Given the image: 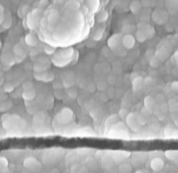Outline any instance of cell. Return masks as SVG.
Instances as JSON below:
<instances>
[{"label": "cell", "instance_id": "22", "mask_svg": "<svg viewBox=\"0 0 178 173\" xmlns=\"http://www.w3.org/2000/svg\"><path fill=\"white\" fill-rule=\"evenodd\" d=\"M22 96L26 101H31L35 97V91L34 89H31L28 91H24L22 94Z\"/></svg>", "mask_w": 178, "mask_h": 173}, {"label": "cell", "instance_id": "7", "mask_svg": "<svg viewBox=\"0 0 178 173\" xmlns=\"http://www.w3.org/2000/svg\"><path fill=\"white\" fill-rule=\"evenodd\" d=\"M152 18L156 24H163L168 18V14L163 10H156L153 13Z\"/></svg>", "mask_w": 178, "mask_h": 173}, {"label": "cell", "instance_id": "6", "mask_svg": "<svg viewBox=\"0 0 178 173\" xmlns=\"http://www.w3.org/2000/svg\"><path fill=\"white\" fill-rule=\"evenodd\" d=\"M130 154V152L126 151H115L112 153L111 157L113 159L114 162L121 163L129 157Z\"/></svg>", "mask_w": 178, "mask_h": 173}, {"label": "cell", "instance_id": "42", "mask_svg": "<svg viewBox=\"0 0 178 173\" xmlns=\"http://www.w3.org/2000/svg\"><path fill=\"white\" fill-rule=\"evenodd\" d=\"M4 13V7L2 5H0V16H2Z\"/></svg>", "mask_w": 178, "mask_h": 173}, {"label": "cell", "instance_id": "4", "mask_svg": "<svg viewBox=\"0 0 178 173\" xmlns=\"http://www.w3.org/2000/svg\"><path fill=\"white\" fill-rule=\"evenodd\" d=\"M126 123L127 126L134 131H137L141 128V126L137 121V113H129L126 118Z\"/></svg>", "mask_w": 178, "mask_h": 173}, {"label": "cell", "instance_id": "24", "mask_svg": "<svg viewBox=\"0 0 178 173\" xmlns=\"http://www.w3.org/2000/svg\"><path fill=\"white\" fill-rule=\"evenodd\" d=\"M135 37H136V39L140 42H144L147 40V37L145 34V33L139 29L135 33Z\"/></svg>", "mask_w": 178, "mask_h": 173}, {"label": "cell", "instance_id": "5", "mask_svg": "<svg viewBox=\"0 0 178 173\" xmlns=\"http://www.w3.org/2000/svg\"><path fill=\"white\" fill-rule=\"evenodd\" d=\"M24 165L26 168L32 171V172H38L41 169V164L35 158L28 157L24 162Z\"/></svg>", "mask_w": 178, "mask_h": 173}, {"label": "cell", "instance_id": "21", "mask_svg": "<svg viewBox=\"0 0 178 173\" xmlns=\"http://www.w3.org/2000/svg\"><path fill=\"white\" fill-rule=\"evenodd\" d=\"M167 105H168V109L169 112L173 113L178 112V102H177V100H175V99H172V100H169Z\"/></svg>", "mask_w": 178, "mask_h": 173}, {"label": "cell", "instance_id": "32", "mask_svg": "<svg viewBox=\"0 0 178 173\" xmlns=\"http://www.w3.org/2000/svg\"><path fill=\"white\" fill-rule=\"evenodd\" d=\"M24 91H28L31 89H33V84H32V82H25L22 86Z\"/></svg>", "mask_w": 178, "mask_h": 173}, {"label": "cell", "instance_id": "11", "mask_svg": "<svg viewBox=\"0 0 178 173\" xmlns=\"http://www.w3.org/2000/svg\"><path fill=\"white\" fill-rule=\"evenodd\" d=\"M135 42V38L134 36L132 34H126L124 38H122V43L124 46L127 49H132L134 47Z\"/></svg>", "mask_w": 178, "mask_h": 173}, {"label": "cell", "instance_id": "44", "mask_svg": "<svg viewBox=\"0 0 178 173\" xmlns=\"http://www.w3.org/2000/svg\"><path fill=\"white\" fill-rule=\"evenodd\" d=\"M3 83V80H2V78H0V86L2 85V84Z\"/></svg>", "mask_w": 178, "mask_h": 173}, {"label": "cell", "instance_id": "3", "mask_svg": "<svg viewBox=\"0 0 178 173\" xmlns=\"http://www.w3.org/2000/svg\"><path fill=\"white\" fill-rule=\"evenodd\" d=\"M73 112L68 108H63L60 113L56 115V121L62 124H66L70 122L73 118Z\"/></svg>", "mask_w": 178, "mask_h": 173}, {"label": "cell", "instance_id": "41", "mask_svg": "<svg viewBox=\"0 0 178 173\" xmlns=\"http://www.w3.org/2000/svg\"><path fill=\"white\" fill-rule=\"evenodd\" d=\"M106 14H107V13H102V14H101V15H100L99 19H100V20H101V22L104 21V20L107 19V17H104V16H105Z\"/></svg>", "mask_w": 178, "mask_h": 173}, {"label": "cell", "instance_id": "17", "mask_svg": "<svg viewBox=\"0 0 178 173\" xmlns=\"http://www.w3.org/2000/svg\"><path fill=\"white\" fill-rule=\"evenodd\" d=\"M142 4L140 1H133L130 5V10L133 14H138L142 10Z\"/></svg>", "mask_w": 178, "mask_h": 173}, {"label": "cell", "instance_id": "20", "mask_svg": "<svg viewBox=\"0 0 178 173\" xmlns=\"http://www.w3.org/2000/svg\"><path fill=\"white\" fill-rule=\"evenodd\" d=\"M46 120V115L43 113H37L34 115V123L35 125H40L44 123V121Z\"/></svg>", "mask_w": 178, "mask_h": 173}, {"label": "cell", "instance_id": "8", "mask_svg": "<svg viewBox=\"0 0 178 173\" xmlns=\"http://www.w3.org/2000/svg\"><path fill=\"white\" fill-rule=\"evenodd\" d=\"M120 42H122V38L120 37V34H115L112 35L109 38V40L107 41V45L110 47V48H111L112 50H115L117 48H118L120 44Z\"/></svg>", "mask_w": 178, "mask_h": 173}, {"label": "cell", "instance_id": "10", "mask_svg": "<svg viewBox=\"0 0 178 173\" xmlns=\"http://www.w3.org/2000/svg\"><path fill=\"white\" fill-rule=\"evenodd\" d=\"M155 55L159 61H165L169 56V52L168 49L165 46H161L157 49L155 53Z\"/></svg>", "mask_w": 178, "mask_h": 173}, {"label": "cell", "instance_id": "36", "mask_svg": "<svg viewBox=\"0 0 178 173\" xmlns=\"http://www.w3.org/2000/svg\"><path fill=\"white\" fill-rule=\"evenodd\" d=\"M4 89L6 92H11L13 90V86L11 83H7L4 86Z\"/></svg>", "mask_w": 178, "mask_h": 173}, {"label": "cell", "instance_id": "14", "mask_svg": "<svg viewBox=\"0 0 178 173\" xmlns=\"http://www.w3.org/2000/svg\"><path fill=\"white\" fill-rule=\"evenodd\" d=\"M73 54V51L72 48L69 49H65V50L61 51L59 53V54H57L56 58H58V59L60 60L65 61H69V58H70Z\"/></svg>", "mask_w": 178, "mask_h": 173}, {"label": "cell", "instance_id": "16", "mask_svg": "<svg viewBox=\"0 0 178 173\" xmlns=\"http://www.w3.org/2000/svg\"><path fill=\"white\" fill-rule=\"evenodd\" d=\"M115 163L113 159H112L111 156H105L102 157V167L104 169H109L110 167H112L113 164Z\"/></svg>", "mask_w": 178, "mask_h": 173}, {"label": "cell", "instance_id": "38", "mask_svg": "<svg viewBox=\"0 0 178 173\" xmlns=\"http://www.w3.org/2000/svg\"><path fill=\"white\" fill-rule=\"evenodd\" d=\"M0 165L3 166H7L8 165V162L7 160L5 158H0Z\"/></svg>", "mask_w": 178, "mask_h": 173}, {"label": "cell", "instance_id": "2", "mask_svg": "<svg viewBox=\"0 0 178 173\" xmlns=\"http://www.w3.org/2000/svg\"><path fill=\"white\" fill-rule=\"evenodd\" d=\"M126 126L122 122H117L112 125L108 131L109 136L111 137H115V139L120 138H126L128 135V131Z\"/></svg>", "mask_w": 178, "mask_h": 173}, {"label": "cell", "instance_id": "37", "mask_svg": "<svg viewBox=\"0 0 178 173\" xmlns=\"http://www.w3.org/2000/svg\"><path fill=\"white\" fill-rule=\"evenodd\" d=\"M133 26H131V25H127L126 26H124V28H123V31H124V32H126L127 34H130V33L132 32V31H134V29H132Z\"/></svg>", "mask_w": 178, "mask_h": 173}, {"label": "cell", "instance_id": "35", "mask_svg": "<svg viewBox=\"0 0 178 173\" xmlns=\"http://www.w3.org/2000/svg\"><path fill=\"white\" fill-rule=\"evenodd\" d=\"M128 113H128V111L126 110V109L123 108V109H121V110H120L119 111V116H120V118H121L122 119H124V118L126 119V116H127Z\"/></svg>", "mask_w": 178, "mask_h": 173}, {"label": "cell", "instance_id": "12", "mask_svg": "<svg viewBox=\"0 0 178 173\" xmlns=\"http://www.w3.org/2000/svg\"><path fill=\"white\" fill-rule=\"evenodd\" d=\"M144 86V78L142 76L137 75L133 78L132 80V88L134 91H139L142 90Z\"/></svg>", "mask_w": 178, "mask_h": 173}, {"label": "cell", "instance_id": "28", "mask_svg": "<svg viewBox=\"0 0 178 173\" xmlns=\"http://www.w3.org/2000/svg\"><path fill=\"white\" fill-rule=\"evenodd\" d=\"M14 53L18 57H22V55L24 54V49L19 44H16L14 47Z\"/></svg>", "mask_w": 178, "mask_h": 173}, {"label": "cell", "instance_id": "13", "mask_svg": "<svg viewBox=\"0 0 178 173\" xmlns=\"http://www.w3.org/2000/svg\"><path fill=\"white\" fill-rule=\"evenodd\" d=\"M156 102H155V99L152 96H148L144 99V106L145 108L149 112H153L154 111L155 107H156Z\"/></svg>", "mask_w": 178, "mask_h": 173}, {"label": "cell", "instance_id": "18", "mask_svg": "<svg viewBox=\"0 0 178 173\" xmlns=\"http://www.w3.org/2000/svg\"><path fill=\"white\" fill-rule=\"evenodd\" d=\"M166 157L169 160L175 161V162H178V151L177 150H169L165 152Z\"/></svg>", "mask_w": 178, "mask_h": 173}, {"label": "cell", "instance_id": "39", "mask_svg": "<svg viewBox=\"0 0 178 173\" xmlns=\"http://www.w3.org/2000/svg\"><path fill=\"white\" fill-rule=\"evenodd\" d=\"M45 51H46V53H48V54H51V53L54 52V49L50 48V47H46V48H45Z\"/></svg>", "mask_w": 178, "mask_h": 173}, {"label": "cell", "instance_id": "34", "mask_svg": "<svg viewBox=\"0 0 178 173\" xmlns=\"http://www.w3.org/2000/svg\"><path fill=\"white\" fill-rule=\"evenodd\" d=\"M102 38V32H101V31L98 30L95 33H94L93 37V39L94 40H97V41L100 40Z\"/></svg>", "mask_w": 178, "mask_h": 173}, {"label": "cell", "instance_id": "45", "mask_svg": "<svg viewBox=\"0 0 178 173\" xmlns=\"http://www.w3.org/2000/svg\"><path fill=\"white\" fill-rule=\"evenodd\" d=\"M176 100H177V102H178V96H177V99H176Z\"/></svg>", "mask_w": 178, "mask_h": 173}, {"label": "cell", "instance_id": "15", "mask_svg": "<svg viewBox=\"0 0 178 173\" xmlns=\"http://www.w3.org/2000/svg\"><path fill=\"white\" fill-rule=\"evenodd\" d=\"M34 78H36L37 80H42V81L45 82H49L53 80L54 78V76L52 75L51 73H37L34 75Z\"/></svg>", "mask_w": 178, "mask_h": 173}, {"label": "cell", "instance_id": "26", "mask_svg": "<svg viewBox=\"0 0 178 173\" xmlns=\"http://www.w3.org/2000/svg\"><path fill=\"white\" fill-rule=\"evenodd\" d=\"M47 69L46 66H45L42 63H38V64H35L34 65V70H35L37 73H43V72L46 70Z\"/></svg>", "mask_w": 178, "mask_h": 173}, {"label": "cell", "instance_id": "33", "mask_svg": "<svg viewBox=\"0 0 178 173\" xmlns=\"http://www.w3.org/2000/svg\"><path fill=\"white\" fill-rule=\"evenodd\" d=\"M171 89L175 94H178V81H174L170 86Z\"/></svg>", "mask_w": 178, "mask_h": 173}, {"label": "cell", "instance_id": "31", "mask_svg": "<svg viewBox=\"0 0 178 173\" xmlns=\"http://www.w3.org/2000/svg\"><path fill=\"white\" fill-rule=\"evenodd\" d=\"M137 121L141 126H144L146 123V119H145V116L142 113L137 114Z\"/></svg>", "mask_w": 178, "mask_h": 173}, {"label": "cell", "instance_id": "27", "mask_svg": "<svg viewBox=\"0 0 178 173\" xmlns=\"http://www.w3.org/2000/svg\"><path fill=\"white\" fill-rule=\"evenodd\" d=\"M132 171V167L128 164H123L119 166L120 173H130Z\"/></svg>", "mask_w": 178, "mask_h": 173}, {"label": "cell", "instance_id": "40", "mask_svg": "<svg viewBox=\"0 0 178 173\" xmlns=\"http://www.w3.org/2000/svg\"><path fill=\"white\" fill-rule=\"evenodd\" d=\"M173 58H174V60H175V62L176 63V64H177L178 67V51H177L175 53V54H174L173 55Z\"/></svg>", "mask_w": 178, "mask_h": 173}, {"label": "cell", "instance_id": "29", "mask_svg": "<svg viewBox=\"0 0 178 173\" xmlns=\"http://www.w3.org/2000/svg\"><path fill=\"white\" fill-rule=\"evenodd\" d=\"M12 106V102H2L0 104V111L3 112V111L9 110V108Z\"/></svg>", "mask_w": 178, "mask_h": 173}, {"label": "cell", "instance_id": "19", "mask_svg": "<svg viewBox=\"0 0 178 173\" xmlns=\"http://www.w3.org/2000/svg\"><path fill=\"white\" fill-rule=\"evenodd\" d=\"M117 122H118V117L116 115H112L111 116H110L109 118L107 119V121H106L105 129H107V130L108 129V131H109L110 127Z\"/></svg>", "mask_w": 178, "mask_h": 173}, {"label": "cell", "instance_id": "9", "mask_svg": "<svg viewBox=\"0 0 178 173\" xmlns=\"http://www.w3.org/2000/svg\"><path fill=\"white\" fill-rule=\"evenodd\" d=\"M164 161L160 157L153 158L150 162V167L153 171L158 172L162 170L164 166Z\"/></svg>", "mask_w": 178, "mask_h": 173}, {"label": "cell", "instance_id": "1", "mask_svg": "<svg viewBox=\"0 0 178 173\" xmlns=\"http://www.w3.org/2000/svg\"><path fill=\"white\" fill-rule=\"evenodd\" d=\"M24 121L22 120L18 115H11L10 114H5L2 116L3 127L7 130H13L24 128Z\"/></svg>", "mask_w": 178, "mask_h": 173}, {"label": "cell", "instance_id": "23", "mask_svg": "<svg viewBox=\"0 0 178 173\" xmlns=\"http://www.w3.org/2000/svg\"><path fill=\"white\" fill-rule=\"evenodd\" d=\"M26 42L28 45H30V46H34L37 44V40L36 38H34V36L33 34H27L26 37Z\"/></svg>", "mask_w": 178, "mask_h": 173}, {"label": "cell", "instance_id": "30", "mask_svg": "<svg viewBox=\"0 0 178 173\" xmlns=\"http://www.w3.org/2000/svg\"><path fill=\"white\" fill-rule=\"evenodd\" d=\"M155 101L156 102V104H163V103H166V97L162 94H158L156 96V97L155 98Z\"/></svg>", "mask_w": 178, "mask_h": 173}, {"label": "cell", "instance_id": "25", "mask_svg": "<svg viewBox=\"0 0 178 173\" xmlns=\"http://www.w3.org/2000/svg\"><path fill=\"white\" fill-rule=\"evenodd\" d=\"M149 64L151 67L153 68H157L160 64V61L157 59V57L155 55H153L150 58V60H149Z\"/></svg>", "mask_w": 178, "mask_h": 173}, {"label": "cell", "instance_id": "43", "mask_svg": "<svg viewBox=\"0 0 178 173\" xmlns=\"http://www.w3.org/2000/svg\"><path fill=\"white\" fill-rule=\"evenodd\" d=\"M3 22V16H0V24Z\"/></svg>", "mask_w": 178, "mask_h": 173}]
</instances>
